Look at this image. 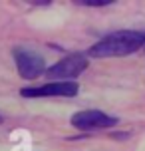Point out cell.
<instances>
[{
    "mask_svg": "<svg viewBox=\"0 0 145 151\" xmlns=\"http://www.w3.org/2000/svg\"><path fill=\"white\" fill-rule=\"evenodd\" d=\"M14 62H16V70L22 80H36L42 74H46V60L44 56H40L38 52H32V50H20L16 48L14 52Z\"/></svg>",
    "mask_w": 145,
    "mask_h": 151,
    "instance_id": "3957f363",
    "label": "cell"
},
{
    "mask_svg": "<svg viewBox=\"0 0 145 151\" xmlns=\"http://www.w3.org/2000/svg\"><path fill=\"white\" fill-rule=\"evenodd\" d=\"M80 91L76 82H50L44 86H28L20 90L22 98H74Z\"/></svg>",
    "mask_w": 145,
    "mask_h": 151,
    "instance_id": "277c9868",
    "label": "cell"
},
{
    "mask_svg": "<svg viewBox=\"0 0 145 151\" xmlns=\"http://www.w3.org/2000/svg\"><path fill=\"white\" fill-rule=\"evenodd\" d=\"M88 64H90V60L84 54H68L66 58H62L60 62L50 66L44 76L50 80H56V82H72L74 78L84 74V70H88Z\"/></svg>",
    "mask_w": 145,
    "mask_h": 151,
    "instance_id": "7a4b0ae2",
    "label": "cell"
},
{
    "mask_svg": "<svg viewBox=\"0 0 145 151\" xmlns=\"http://www.w3.org/2000/svg\"><path fill=\"white\" fill-rule=\"evenodd\" d=\"M141 46H145V34L133 30H121L95 42L88 50V56H92V58H119V56H129V54L137 52Z\"/></svg>",
    "mask_w": 145,
    "mask_h": 151,
    "instance_id": "6da1fadb",
    "label": "cell"
},
{
    "mask_svg": "<svg viewBox=\"0 0 145 151\" xmlns=\"http://www.w3.org/2000/svg\"><path fill=\"white\" fill-rule=\"evenodd\" d=\"M0 123H2V117H0Z\"/></svg>",
    "mask_w": 145,
    "mask_h": 151,
    "instance_id": "52a82bcc",
    "label": "cell"
},
{
    "mask_svg": "<svg viewBox=\"0 0 145 151\" xmlns=\"http://www.w3.org/2000/svg\"><path fill=\"white\" fill-rule=\"evenodd\" d=\"M70 123L80 131H95V129H109L117 123V117L107 115L99 109H84L72 115Z\"/></svg>",
    "mask_w": 145,
    "mask_h": 151,
    "instance_id": "5b68a950",
    "label": "cell"
},
{
    "mask_svg": "<svg viewBox=\"0 0 145 151\" xmlns=\"http://www.w3.org/2000/svg\"><path fill=\"white\" fill-rule=\"evenodd\" d=\"M113 0H78L76 4L78 6H93V8H98V6H109Z\"/></svg>",
    "mask_w": 145,
    "mask_h": 151,
    "instance_id": "8992f818",
    "label": "cell"
}]
</instances>
